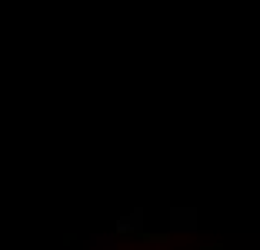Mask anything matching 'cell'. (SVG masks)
<instances>
[{
	"label": "cell",
	"mask_w": 260,
	"mask_h": 250,
	"mask_svg": "<svg viewBox=\"0 0 260 250\" xmlns=\"http://www.w3.org/2000/svg\"><path fill=\"white\" fill-rule=\"evenodd\" d=\"M167 217H170V230H174V234H193V230L200 227L193 207H170Z\"/></svg>",
	"instance_id": "cell-1"
},
{
	"label": "cell",
	"mask_w": 260,
	"mask_h": 250,
	"mask_svg": "<svg viewBox=\"0 0 260 250\" xmlns=\"http://www.w3.org/2000/svg\"><path fill=\"white\" fill-rule=\"evenodd\" d=\"M140 230H144V207H137L130 217H120V220H117L114 234L117 237H140Z\"/></svg>",
	"instance_id": "cell-2"
}]
</instances>
